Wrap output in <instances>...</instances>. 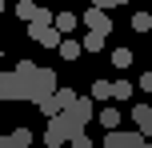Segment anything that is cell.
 Instances as JSON below:
<instances>
[{
  "mask_svg": "<svg viewBox=\"0 0 152 148\" xmlns=\"http://www.w3.org/2000/svg\"><path fill=\"white\" fill-rule=\"evenodd\" d=\"M0 100H24V84H20V76L12 68L0 76Z\"/></svg>",
  "mask_w": 152,
  "mask_h": 148,
  "instance_id": "52a82bcc",
  "label": "cell"
},
{
  "mask_svg": "<svg viewBox=\"0 0 152 148\" xmlns=\"http://www.w3.org/2000/svg\"><path fill=\"white\" fill-rule=\"evenodd\" d=\"M28 36L36 40L40 48H60V44H64V32L56 28V24H32V28H28Z\"/></svg>",
  "mask_w": 152,
  "mask_h": 148,
  "instance_id": "277c9868",
  "label": "cell"
},
{
  "mask_svg": "<svg viewBox=\"0 0 152 148\" xmlns=\"http://www.w3.org/2000/svg\"><path fill=\"white\" fill-rule=\"evenodd\" d=\"M60 116L72 124V132H84V124H88V120L96 116V108H92V100H88V96H76V100H72L68 108L60 112Z\"/></svg>",
  "mask_w": 152,
  "mask_h": 148,
  "instance_id": "6da1fadb",
  "label": "cell"
},
{
  "mask_svg": "<svg viewBox=\"0 0 152 148\" xmlns=\"http://www.w3.org/2000/svg\"><path fill=\"white\" fill-rule=\"evenodd\" d=\"M132 120H136V132H144L152 140V108L148 104H132Z\"/></svg>",
  "mask_w": 152,
  "mask_h": 148,
  "instance_id": "30bf717a",
  "label": "cell"
},
{
  "mask_svg": "<svg viewBox=\"0 0 152 148\" xmlns=\"http://www.w3.org/2000/svg\"><path fill=\"white\" fill-rule=\"evenodd\" d=\"M104 48V32H88L84 36V52H100Z\"/></svg>",
  "mask_w": 152,
  "mask_h": 148,
  "instance_id": "2e32d148",
  "label": "cell"
},
{
  "mask_svg": "<svg viewBox=\"0 0 152 148\" xmlns=\"http://www.w3.org/2000/svg\"><path fill=\"white\" fill-rule=\"evenodd\" d=\"M72 124H68V120H64V116H52V120H48V128H44V144L48 148H60V144H72Z\"/></svg>",
  "mask_w": 152,
  "mask_h": 148,
  "instance_id": "7a4b0ae2",
  "label": "cell"
},
{
  "mask_svg": "<svg viewBox=\"0 0 152 148\" xmlns=\"http://www.w3.org/2000/svg\"><path fill=\"white\" fill-rule=\"evenodd\" d=\"M60 88H56V72L52 68H40V76H36V84H32V92H28V100H36V108L48 100V96H56Z\"/></svg>",
  "mask_w": 152,
  "mask_h": 148,
  "instance_id": "3957f363",
  "label": "cell"
},
{
  "mask_svg": "<svg viewBox=\"0 0 152 148\" xmlns=\"http://www.w3.org/2000/svg\"><path fill=\"white\" fill-rule=\"evenodd\" d=\"M112 64H116V68H128V64H132V48H116V52H112Z\"/></svg>",
  "mask_w": 152,
  "mask_h": 148,
  "instance_id": "ac0fdd59",
  "label": "cell"
},
{
  "mask_svg": "<svg viewBox=\"0 0 152 148\" xmlns=\"http://www.w3.org/2000/svg\"><path fill=\"white\" fill-rule=\"evenodd\" d=\"M80 48H84V40H64V44L56 48V52H60L64 60H76V56H80Z\"/></svg>",
  "mask_w": 152,
  "mask_h": 148,
  "instance_id": "4fadbf2b",
  "label": "cell"
},
{
  "mask_svg": "<svg viewBox=\"0 0 152 148\" xmlns=\"http://www.w3.org/2000/svg\"><path fill=\"white\" fill-rule=\"evenodd\" d=\"M36 12H40V4H36V0H16V16H20V20H36Z\"/></svg>",
  "mask_w": 152,
  "mask_h": 148,
  "instance_id": "7c38bea8",
  "label": "cell"
},
{
  "mask_svg": "<svg viewBox=\"0 0 152 148\" xmlns=\"http://www.w3.org/2000/svg\"><path fill=\"white\" fill-rule=\"evenodd\" d=\"M68 148H92V140H88V132H76V136H72V144H68Z\"/></svg>",
  "mask_w": 152,
  "mask_h": 148,
  "instance_id": "44dd1931",
  "label": "cell"
},
{
  "mask_svg": "<svg viewBox=\"0 0 152 148\" xmlns=\"http://www.w3.org/2000/svg\"><path fill=\"white\" fill-rule=\"evenodd\" d=\"M76 24H80V16H76V12H60V16H56V28H60V32H72Z\"/></svg>",
  "mask_w": 152,
  "mask_h": 148,
  "instance_id": "9a60e30c",
  "label": "cell"
},
{
  "mask_svg": "<svg viewBox=\"0 0 152 148\" xmlns=\"http://www.w3.org/2000/svg\"><path fill=\"white\" fill-rule=\"evenodd\" d=\"M100 124L116 132V128H120V108H104V112H100Z\"/></svg>",
  "mask_w": 152,
  "mask_h": 148,
  "instance_id": "5bb4252c",
  "label": "cell"
},
{
  "mask_svg": "<svg viewBox=\"0 0 152 148\" xmlns=\"http://www.w3.org/2000/svg\"><path fill=\"white\" fill-rule=\"evenodd\" d=\"M140 88H144V92L152 96V72H144V76H140Z\"/></svg>",
  "mask_w": 152,
  "mask_h": 148,
  "instance_id": "cb8c5ba5",
  "label": "cell"
},
{
  "mask_svg": "<svg viewBox=\"0 0 152 148\" xmlns=\"http://www.w3.org/2000/svg\"><path fill=\"white\" fill-rule=\"evenodd\" d=\"M16 76H20V84H24V100H28V92H32V84H36V76H40V64H32V60H20L16 64Z\"/></svg>",
  "mask_w": 152,
  "mask_h": 148,
  "instance_id": "9c48e42d",
  "label": "cell"
},
{
  "mask_svg": "<svg viewBox=\"0 0 152 148\" xmlns=\"http://www.w3.org/2000/svg\"><path fill=\"white\" fill-rule=\"evenodd\" d=\"M112 92H116V100H128V96H132V84H128V80H116Z\"/></svg>",
  "mask_w": 152,
  "mask_h": 148,
  "instance_id": "ffe728a7",
  "label": "cell"
},
{
  "mask_svg": "<svg viewBox=\"0 0 152 148\" xmlns=\"http://www.w3.org/2000/svg\"><path fill=\"white\" fill-rule=\"evenodd\" d=\"M84 28H88V32H104V36H108V28H112V24H108V12L96 8V4L84 8Z\"/></svg>",
  "mask_w": 152,
  "mask_h": 148,
  "instance_id": "ba28073f",
  "label": "cell"
},
{
  "mask_svg": "<svg viewBox=\"0 0 152 148\" xmlns=\"http://www.w3.org/2000/svg\"><path fill=\"white\" fill-rule=\"evenodd\" d=\"M32 24H52V8L40 4V12H36V20H32Z\"/></svg>",
  "mask_w": 152,
  "mask_h": 148,
  "instance_id": "7402d4cb",
  "label": "cell"
},
{
  "mask_svg": "<svg viewBox=\"0 0 152 148\" xmlns=\"http://www.w3.org/2000/svg\"><path fill=\"white\" fill-rule=\"evenodd\" d=\"M88 4H96V0H88Z\"/></svg>",
  "mask_w": 152,
  "mask_h": 148,
  "instance_id": "484cf974",
  "label": "cell"
},
{
  "mask_svg": "<svg viewBox=\"0 0 152 148\" xmlns=\"http://www.w3.org/2000/svg\"><path fill=\"white\" fill-rule=\"evenodd\" d=\"M144 144H148L144 132H120V128H116V132L104 136V148H144Z\"/></svg>",
  "mask_w": 152,
  "mask_h": 148,
  "instance_id": "5b68a950",
  "label": "cell"
},
{
  "mask_svg": "<svg viewBox=\"0 0 152 148\" xmlns=\"http://www.w3.org/2000/svg\"><path fill=\"white\" fill-rule=\"evenodd\" d=\"M120 4H128V0H96V8H104V12L108 8H120Z\"/></svg>",
  "mask_w": 152,
  "mask_h": 148,
  "instance_id": "603a6c76",
  "label": "cell"
},
{
  "mask_svg": "<svg viewBox=\"0 0 152 148\" xmlns=\"http://www.w3.org/2000/svg\"><path fill=\"white\" fill-rule=\"evenodd\" d=\"M32 144V132L28 128H16V132H8L4 140H0V148H28Z\"/></svg>",
  "mask_w": 152,
  "mask_h": 148,
  "instance_id": "8fae6325",
  "label": "cell"
},
{
  "mask_svg": "<svg viewBox=\"0 0 152 148\" xmlns=\"http://www.w3.org/2000/svg\"><path fill=\"white\" fill-rule=\"evenodd\" d=\"M72 100H76V92H72V88H60V92H56V96H48V100L40 104V112H44V116L52 120V116H60V112L68 108Z\"/></svg>",
  "mask_w": 152,
  "mask_h": 148,
  "instance_id": "8992f818",
  "label": "cell"
},
{
  "mask_svg": "<svg viewBox=\"0 0 152 148\" xmlns=\"http://www.w3.org/2000/svg\"><path fill=\"white\" fill-rule=\"evenodd\" d=\"M108 96H116L112 84H108V80H96V84H92V100H108Z\"/></svg>",
  "mask_w": 152,
  "mask_h": 148,
  "instance_id": "e0dca14e",
  "label": "cell"
},
{
  "mask_svg": "<svg viewBox=\"0 0 152 148\" xmlns=\"http://www.w3.org/2000/svg\"><path fill=\"white\" fill-rule=\"evenodd\" d=\"M148 100H152V96H148Z\"/></svg>",
  "mask_w": 152,
  "mask_h": 148,
  "instance_id": "4316f807",
  "label": "cell"
},
{
  "mask_svg": "<svg viewBox=\"0 0 152 148\" xmlns=\"http://www.w3.org/2000/svg\"><path fill=\"white\" fill-rule=\"evenodd\" d=\"M144 148H152V140H148V144H144Z\"/></svg>",
  "mask_w": 152,
  "mask_h": 148,
  "instance_id": "d4e9b609",
  "label": "cell"
},
{
  "mask_svg": "<svg viewBox=\"0 0 152 148\" xmlns=\"http://www.w3.org/2000/svg\"><path fill=\"white\" fill-rule=\"evenodd\" d=\"M132 28H136V32H148L152 28V12H136V16H132Z\"/></svg>",
  "mask_w": 152,
  "mask_h": 148,
  "instance_id": "d6986e66",
  "label": "cell"
}]
</instances>
